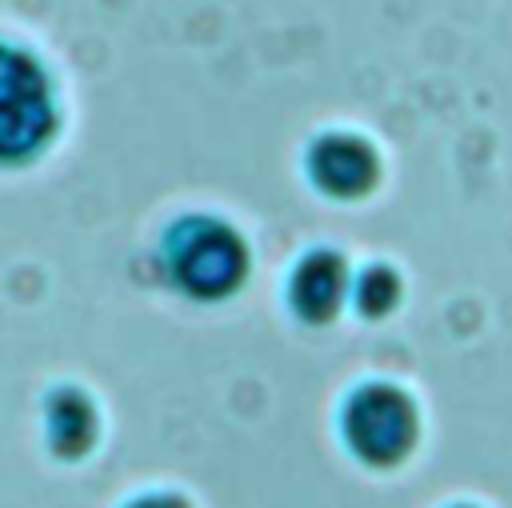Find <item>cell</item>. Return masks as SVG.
<instances>
[{"label": "cell", "instance_id": "cell-1", "mask_svg": "<svg viewBox=\"0 0 512 508\" xmlns=\"http://www.w3.org/2000/svg\"><path fill=\"white\" fill-rule=\"evenodd\" d=\"M160 260L168 280L192 300H224L248 276V244L220 216H180L164 232Z\"/></svg>", "mask_w": 512, "mask_h": 508}, {"label": "cell", "instance_id": "cell-2", "mask_svg": "<svg viewBox=\"0 0 512 508\" xmlns=\"http://www.w3.org/2000/svg\"><path fill=\"white\" fill-rule=\"evenodd\" d=\"M340 440L360 464L396 468L420 440V408L400 384L364 380L340 404Z\"/></svg>", "mask_w": 512, "mask_h": 508}, {"label": "cell", "instance_id": "cell-3", "mask_svg": "<svg viewBox=\"0 0 512 508\" xmlns=\"http://www.w3.org/2000/svg\"><path fill=\"white\" fill-rule=\"evenodd\" d=\"M56 132V96L40 60L0 40V168L36 160Z\"/></svg>", "mask_w": 512, "mask_h": 508}, {"label": "cell", "instance_id": "cell-4", "mask_svg": "<svg viewBox=\"0 0 512 508\" xmlns=\"http://www.w3.org/2000/svg\"><path fill=\"white\" fill-rule=\"evenodd\" d=\"M304 172L312 188H320L332 200H360L380 180V156L376 148L356 132H324L308 144Z\"/></svg>", "mask_w": 512, "mask_h": 508}, {"label": "cell", "instance_id": "cell-5", "mask_svg": "<svg viewBox=\"0 0 512 508\" xmlns=\"http://www.w3.org/2000/svg\"><path fill=\"white\" fill-rule=\"evenodd\" d=\"M352 272L336 248L304 252L288 272V308L304 324H328L348 304Z\"/></svg>", "mask_w": 512, "mask_h": 508}, {"label": "cell", "instance_id": "cell-6", "mask_svg": "<svg viewBox=\"0 0 512 508\" xmlns=\"http://www.w3.org/2000/svg\"><path fill=\"white\" fill-rule=\"evenodd\" d=\"M96 432H100L96 408L80 388L64 384L44 400V436H48L56 456H68V460L84 456L92 448Z\"/></svg>", "mask_w": 512, "mask_h": 508}, {"label": "cell", "instance_id": "cell-7", "mask_svg": "<svg viewBox=\"0 0 512 508\" xmlns=\"http://www.w3.org/2000/svg\"><path fill=\"white\" fill-rule=\"evenodd\" d=\"M400 288H404V284H400L396 268H388V264H368V268H360V272L352 276L348 304H352L360 316L376 320V316H388V312L396 308Z\"/></svg>", "mask_w": 512, "mask_h": 508}, {"label": "cell", "instance_id": "cell-8", "mask_svg": "<svg viewBox=\"0 0 512 508\" xmlns=\"http://www.w3.org/2000/svg\"><path fill=\"white\" fill-rule=\"evenodd\" d=\"M124 508H188V500L176 492H144V496L128 500Z\"/></svg>", "mask_w": 512, "mask_h": 508}, {"label": "cell", "instance_id": "cell-9", "mask_svg": "<svg viewBox=\"0 0 512 508\" xmlns=\"http://www.w3.org/2000/svg\"><path fill=\"white\" fill-rule=\"evenodd\" d=\"M452 508H476V504H452Z\"/></svg>", "mask_w": 512, "mask_h": 508}]
</instances>
